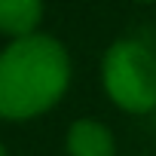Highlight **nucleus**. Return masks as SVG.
<instances>
[{
  "instance_id": "obj_1",
  "label": "nucleus",
  "mask_w": 156,
  "mask_h": 156,
  "mask_svg": "<svg viewBox=\"0 0 156 156\" xmlns=\"http://www.w3.org/2000/svg\"><path fill=\"white\" fill-rule=\"evenodd\" d=\"M70 61L58 40L19 37L0 52V116L28 119L49 110L67 89Z\"/></svg>"
},
{
  "instance_id": "obj_2",
  "label": "nucleus",
  "mask_w": 156,
  "mask_h": 156,
  "mask_svg": "<svg viewBox=\"0 0 156 156\" xmlns=\"http://www.w3.org/2000/svg\"><path fill=\"white\" fill-rule=\"evenodd\" d=\"M107 98L129 113L156 110V49L147 40H116L101 61Z\"/></svg>"
},
{
  "instance_id": "obj_3",
  "label": "nucleus",
  "mask_w": 156,
  "mask_h": 156,
  "mask_svg": "<svg viewBox=\"0 0 156 156\" xmlns=\"http://www.w3.org/2000/svg\"><path fill=\"white\" fill-rule=\"evenodd\" d=\"M67 150L70 156H113V135L107 126L95 119H76L67 132Z\"/></svg>"
},
{
  "instance_id": "obj_4",
  "label": "nucleus",
  "mask_w": 156,
  "mask_h": 156,
  "mask_svg": "<svg viewBox=\"0 0 156 156\" xmlns=\"http://www.w3.org/2000/svg\"><path fill=\"white\" fill-rule=\"evenodd\" d=\"M43 16V0H0V31L19 37L34 34Z\"/></svg>"
},
{
  "instance_id": "obj_5",
  "label": "nucleus",
  "mask_w": 156,
  "mask_h": 156,
  "mask_svg": "<svg viewBox=\"0 0 156 156\" xmlns=\"http://www.w3.org/2000/svg\"><path fill=\"white\" fill-rule=\"evenodd\" d=\"M138 3H150V0H138Z\"/></svg>"
},
{
  "instance_id": "obj_6",
  "label": "nucleus",
  "mask_w": 156,
  "mask_h": 156,
  "mask_svg": "<svg viewBox=\"0 0 156 156\" xmlns=\"http://www.w3.org/2000/svg\"><path fill=\"white\" fill-rule=\"evenodd\" d=\"M0 156H6V153H3V147H0Z\"/></svg>"
}]
</instances>
